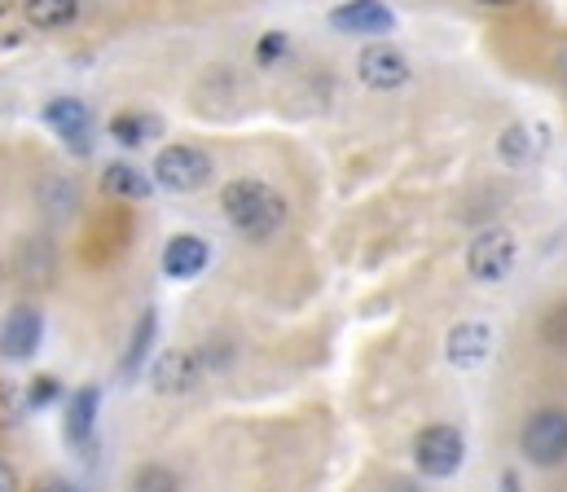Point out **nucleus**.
I'll return each mask as SVG.
<instances>
[{"label":"nucleus","mask_w":567,"mask_h":492,"mask_svg":"<svg viewBox=\"0 0 567 492\" xmlns=\"http://www.w3.org/2000/svg\"><path fill=\"white\" fill-rule=\"evenodd\" d=\"M410 462L423 480H453L466 467V431L457 422H426L410 440Z\"/></svg>","instance_id":"nucleus-4"},{"label":"nucleus","mask_w":567,"mask_h":492,"mask_svg":"<svg viewBox=\"0 0 567 492\" xmlns=\"http://www.w3.org/2000/svg\"><path fill=\"white\" fill-rule=\"evenodd\" d=\"M497 347V334L484 317H466V322H453L444 334V360L453 369H480Z\"/></svg>","instance_id":"nucleus-11"},{"label":"nucleus","mask_w":567,"mask_h":492,"mask_svg":"<svg viewBox=\"0 0 567 492\" xmlns=\"http://www.w3.org/2000/svg\"><path fill=\"white\" fill-rule=\"evenodd\" d=\"M13 9H18V0H0V22H4V18L13 13Z\"/></svg>","instance_id":"nucleus-29"},{"label":"nucleus","mask_w":567,"mask_h":492,"mask_svg":"<svg viewBox=\"0 0 567 492\" xmlns=\"http://www.w3.org/2000/svg\"><path fill=\"white\" fill-rule=\"evenodd\" d=\"M22 418H27L22 387H18V383H9V378H0V436L18 431V427H22Z\"/></svg>","instance_id":"nucleus-23"},{"label":"nucleus","mask_w":567,"mask_h":492,"mask_svg":"<svg viewBox=\"0 0 567 492\" xmlns=\"http://www.w3.org/2000/svg\"><path fill=\"white\" fill-rule=\"evenodd\" d=\"M216 176V159L203 150V146H189V142H176V146H163L150 164V180L154 189H167V193H203Z\"/></svg>","instance_id":"nucleus-5"},{"label":"nucleus","mask_w":567,"mask_h":492,"mask_svg":"<svg viewBox=\"0 0 567 492\" xmlns=\"http://www.w3.org/2000/svg\"><path fill=\"white\" fill-rule=\"evenodd\" d=\"M66 396L62 378L58 374H35L27 387H22V400H27V414H40V409H53L58 400Z\"/></svg>","instance_id":"nucleus-22"},{"label":"nucleus","mask_w":567,"mask_h":492,"mask_svg":"<svg viewBox=\"0 0 567 492\" xmlns=\"http://www.w3.org/2000/svg\"><path fill=\"white\" fill-rule=\"evenodd\" d=\"M497 492H528V489L519 484V475H515V471H506V475L497 480Z\"/></svg>","instance_id":"nucleus-28"},{"label":"nucleus","mask_w":567,"mask_h":492,"mask_svg":"<svg viewBox=\"0 0 567 492\" xmlns=\"http://www.w3.org/2000/svg\"><path fill=\"white\" fill-rule=\"evenodd\" d=\"M128 492H181V475L167 462H142L128 475Z\"/></svg>","instance_id":"nucleus-21"},{"label":"nucleus","mask_w":567,"mask_h":492,"mask_svg":"<svg viewBox=\"0 0 567 492\" xmlns=\"http://www.w3.org/2000/svg\"><path fill=\"white\" fill-rule=\"evenodd\" d=\"M286 53H290V35H286V31H265V35L256 40V49H251L256 66H278Z\"/></svg>","instance_id":"nucleus-24"},{"label":"nucleus","mask_w":567,"mask_h":492,"mask_svg":"<svg viewBox=\"0 0 567 492\" xmlns=\"http://www.w3.org/2000/svg\"><path fill=\"white\" fill-rule=\"evenodd\" d=\"M154 334H158V313H154V308H145L142 317H137V326H133V334H128V347H124V356H120V374H124L128 383L142 374V365L150 360Z\"/></svg>","instance_id":"nucleus-19"},{"label":"nucleus","mask_w":567,"mask_h":492,"mask_svg":"<svg viewBox=\"0 0 567 492\" xmlns=\"http://www.w3.org/2000/svg\"><path fill=\"white\" fill-rule=\"evenodd\" d=\"M0 492H22V475L4 453H0Z\"/></svg>","instance_id":"nucleus-25"},{"label":"nucleus","mask_w":567,"mask_h":492,"mask_svg":"<svg viewBox=\"0 0 567 492\" xmlns=\"http://www.w3.org/2000/svg\"><path fill=\"white\" fill-rule=\"evenodd\" d=\"M392 9L383 0H343L330 13V27L343 35H388L392 31Z\"/></svg>","instance_id":"nucleus-14"},{"label":"nucleus","mask_w":567,"mask_h":492,"mask_svg":"<svg viewBox=\"0 0 567 492\" xmlns=\"http://www.w3.org/2000/svg\"><path fill=\"white\" fill-rule=\"evenodd\" d=\"M519 458L537 471L567 467V405H537L519 422Z\"/></svg>","instance_id":"nucleus-3"},{"label":"nucleus","mask_w":567,"mask_h":492,"mask_svg":"<svg viewBox=\"0 0 567 492\" xmlns=\"http://www.w3.org/2000/svg\"><path fill=\"white\" fill-rule=\"evenodd\" d=\"M194 347H198V356H203L207 378H216V374H225V369H234V365L243 360V343H238V334H229V329H212V334L198 338Z\"/></svg>","instance_id":"nucleus-18"},{"label":"nucleus","mask_w":567,"mask_h":492,"mask_svg":"<svg viewBox=\"0 0 567 492\" xmlns=\"http://www.w3.org/2000/svg\"><path fill=\"white\" fill-rule=\"evenodd\" d=\"M207 383V369H203V356L198 347H167L154 365H150V387L154 396L163 400H181V396H194L198 387Z\"/></svg>","instance_id":"nucleus-7"},{"label":"nucleus","mask_w":567,"mask_h":492,"mask_svg":"<svg viewBox=\"0 0 567 492\" xmlns=\"http://www.w3.org/2000/svg\"><path fill=\"white\" fill-rule=\"evenodd\" d=\"M44 338V317L35 304H13L0 317V360H31Z\"/></svg>","instance_id":"nucleus-12"},{"label":"nucleus","mask_w":567,"mask_h":492,"mask_svg":"<svg viewBox=\"0 0 567 492\" xmlns=\"http://www.w3.org/2000/svg\"><path fill=\"white\" fill-rule=\"evenodd\" d=\"M102 193L115 198V202H145L154 193V180L137 164L115 159V164L102 167Z\"/></svg>","instance_id":"nucleus-16"},{"label":"nucleus","mask_w":567,"mask_h":492,"mask_svg":"<svg viewBox=\"0 0 567 492\" xmlns=\"http://www.w3.org/2000/svg\"><path fill=\"white\" fill-rule=\"evenodd\" d=\"M493 155H497V164L511 167V171H528V167H537L546 155H550V128L546 124H506L502 133H497V142H493Z\"/></svg>","instance_id":"nucleus-9"},{"label":"nucleus","mask_w":567,"mask_h":492,"mask_svg":"<svg viewBox=\"0 0 567 492\" xmlns=\"http://www.w3.org/2000/svg\"><path fill=\"white\" fill-rule=\"evenodd\" d=\"M225 224L247 242V247H274L290 229V198L265 176H234L216 193Z\"/></svg>","instance_id":"nucleus-1"},{"label":"nucleus","mask_w":567,"mask_h":492,"mask_svg":"<svg viewBox=\"0 0 567 492\" xmlns=\"http://www.w3.org/2000/svg\"><path fill=\"white\" fill-rule=\"evenodd\" d=\"M18 13L31 31H71L84 18V0H18Z\"/></svg>","instance_id":"nucleus-15"},{"label":"nucleus","mask_w":567,"mask_h":492,"mask_svg":"<svg viewBox=\"0 0 567 492\" xmlns=\"http://www.w3.org/2000/svg\"><path fill=\"white\" fill-rule=\"evenodd\" d=\"M519 233L511 224H480L462 247V269L475 286H502L519 269Z\"/></svg>","instance_id":"nucleus-2"},{"label":"nucleus","mask_w":567,"mask_h":492,"mask_svg":"<svg viewBox=\"0 0 567 492\" xmlns=\"http://www.w3.org/2000/svg\"><path fill=\"white\" fill-rule=\"evenodd\" d=\"M533 329H537L542 347H550V352H564V356H567V295L550 300V304L537 313Z\"/></svg>","instance_id":"nucleus-20"},{"label":"nucleus","mask_w":567,"mask_h":492,"mask_svg":"<svg viewBox=\"0 0 567 492\" xmlns=\"http://www.w3.org/2000/svg\"><path fill=\"white\" fill-rule=\"evenodd\" d=\"M106 133H111L124 150H142L145 142H154V137L163 133V119H158V115H145V111H120V115H111Z\"/></svg>","instance_id":"nucleus-17"},{"label":"nucleus","mask_w":567,"mask_h":492,"mask_svg":"<svg viewBox=\"0 0 567 492\" xmlns=\"http://www.w3.org/2000/svg\"><path fill=\"white\" fill-rule=\"evenodd\" d=\"M207 264H212V242L207 238H198V233H172L163 242V273L172 282H194V278L207 273Z\"/></svg>","instance_id":"nucleus-13"},{"label":"nucleus","mask_w":567,"mask_h":492,"mask_svg":"<svg viewBox=\"0 0 567 492\" xmlns=\"http://www.w3.org/2000/svg\"><path fill=\"white\" fill-rule=\"evenodd\" d=\"M44 128L75 155V159H89L93 155V115L80 97H53L44 102Z\"/></svg>","instance_id":"nucleus-8"},{"label":"nucleus","mask_w":567,"mask_h":492,"mask_svg":"<svg viewBox=\"0 0 567 492\" xmlns=\"http://www.w3.org/2000/svg\"><path fill=\"white\" fill-rule=\"evenodd\" d=\"M35 492H84L80 484H71V480H62V475H49V480H40Z\"/></svg>","instance_id":"nucleus-26"},{"label":"nucleus","mask_w":567,"mask_h":492,"mask_svg":"<svg viewBox=\"0 0 567 492\" xmlns=\"http://www.w3.org/2000/svg\"><path fill=\"white\" fill-rule=\"evenodd\" d=\"M4 282H9V273H4V264H0V295H4Z\"/></svg>","instance_id":"nucleus-30"},{"label":"nucleus","mask_w":567,"mask_h":492,"mask_svg":"<svg viewBox=\"0 0 567 492\" xmlns=\"http://www.w3.org/2000/svg\"><path fill=\"white\" fill-rule=\"evenodd\" d=\"M466 4H475V9H515V4H524V0H466Z\"/></svg>","instance_id":"nucleus-27"},{"label":"nucleus","mask_w":567,"mask_h":492,"mask_svg":"<svg viewBox=\"0 0 567 492\" xmlns=\"http://www.w3.org/2000/svg\"><path fill=\"white\" fill-rule=\"evenodd\" d=\"M357 80L370 93H401L414 80V66H410V57H405L401 44L374 40V44H365L357 53Z\"/></svg>","instance_id":"nucleus-6"},{"label":"nucleus","mask_w":567,"mask_h":492,"mask_svg":"<svg viewBox=\"0 0 567 492\" xmlns=\"http://www.w3.org/2000/svg\"><path fill=\"white\" fill-rule=\"evenodd\" d=\"M97 418H102V387L97 383H84V387L66 391V418H62L66 449L89 458L93 444H97Z\"/></svg>","instance_id":"nucleus-10"}]
</instances>
